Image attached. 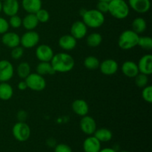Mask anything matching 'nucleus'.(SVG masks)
Returning a JSON list of instances; mask_svg holds the SVG:
<instances>
[{
    "label": "nucleus",
    "instance_id": "obj_1",
    "mask_svg": "<svg viewBox=\"0 0 152 152\" xmlns=\"http://www.w3.org/2000/svg\"><path fill=\"white\" fill-rule=\"evenodd\" d=\"M50 62L56 73H68L75 66V60L73 56L64 52L53 55Z\"/></svg>",
    "mask_w": 152,
    "mask_h": 152
},
{
    "label": "nucleus",
    "instance_id": "obj_2",
    "mask_svg": "<svg viewBox=\"0 0 152 152\" xmlns=\"http://www.w3.org/2000/svg\"><path fill=\"white\" fill-rule=\"evenodd\" d=\"M83 22L86 24L88 28H99L105 22V16L103 13L99 12L96 9L91 10H82L80 11Z\"/></svg>",
    "mask_w": 152,
    "mask_h": 152
},
{
    "label": "nucleus",
    "instance_id": "obj_3",
    "mask_svg": "<svg viewBox=\"0 0 152 152\" xmlns=\"http://www.w3.org/2000/svg\"><path fill=\"white\" fill-rule=\"evenodd\" d=\"M108 13L117 19H125L129 16L130 7L125 0H111L108 2Z\"/></svg>",
    "mask_w": 152,
    "mask_h": 152
},
{
    "label": "nucleus",
    "instance_id": "obj_4",
    "mask_svg": "<svg viewBox=\"0 0 152 152\" xmlns=\"http://www.w3.org/2000/svg\"><path fill=\"white\" fill-rule=\"evenodd\" d=\"M139 37V34L135 33L133 30H126L120 34L117 44L123 50H131L137 46Z\"/></svg>",
    "mask_w": 152,
    "mask_h": 152
},
{
    "label": "nucleus",
    "instance_id": "obj_5",
    "mask_svg": "<svg viewBox=\"0 0 152 152\" xmlns=\"http://www.w3.org/2000/svg\"><path fill=\"white\" fill-rule=\"evenodd\" d=\"M31 128L25 122L15 123L12 128V134L19 142H26L31 137Z\"/></svg>",
    "mask_w": 152,
    "mask_h": 152
},
{
    "label": "nucleus",
    "instance_id": "obj_6",
    "mask_svg": "<svg viewBox=\"0 0 152 152\" xmlns=\"http://www.w3.org/2000/svg\"><path fill=\"white\" fill-rule=\"evenodd\" d=\"M27 86L34 91H42L46 88V80L43 76L36 73H31L25 79Z\"/></svg>",
    "mask_w": 152,
    "mask_h": 152
},
{
    "label": "nucleus",
    "instance_id": "obj_7",
    "mask_svg": "<svg viewBox=\"0 0 152 152\" xmlns=\"http://www.w3.org/2000/svg\"><path fill=\"white\" fill-rule=\"evenodd\" d=\"M39 34L34 31H27L20 37V45L24 48L31 49L38 45L39 42Z\"/></svg>",
    "mask_w": 152,
    "mask_h": 152
},
{
    "label": "nucleus",
    "instance_id": "obj_8",
    "mask_svg": "<svg viewBox=\"0 0 152 152\" xmlns=\"http://www.w3.org/2000/svg\"><path fill=\"white\" fill-rule=\"evenodd\" d=\"M14 74V68L10 61L7 59L0 60V83L8 82Z\"/></svg>",
    "mask_w": 152,
    "mask_h": 152
},
{
    "label": "nucleus",
    "instance_id": "obj_9",
    "mask_svg": "<svg viewBox=\"0 0 152 152\" xmlns=\"http://www.w3.org/2000/svg\"><path fill=\"white\" fill-rule=\"evenodd\" d=\"M80 127L85 134L91 136L93 135L96 130V123L93 117L87 114L82 117L80 122Z\"/></svg>",
    "mask_w": 152,
    "mask_h": 152
},
{
    "label": "nucleus",
    "instance_id": "obj_10",
    "mask_svg": "<svg viewBox=\"0 0 152 152\" xmlns=\"http://www.w3.org/2000/svg\"><path fill=\"white\" fill-rule=\"evenodd\" d=\"M35 53L37 59L40 62H50L54 55L51 47L45 44L37 45Z\"/></svg>",
    "mask_w": 152,
    "mask_h": 152
},
{
    "label": "nucleus",
    "instance_id": "obj_11",
    "mask_svg": "<svg viewBox=\"0 0 152 152\" xmlns=\"http://www.w3.org/2000/svg\"><path fill=\"white\" fill-rule=\"evenodd\" d=\"M101 73L105 76H111L117 72L119 65L116 60L113 59H106L100 62L99 66Z\"/></svg>",
    "mask_w": 152,
    "mask_h": 152
},
{
    "label": "nucleus",
    "instance_id": "obj_12",
    "mask_svg": "<svg viewBox=\"0 0 152 152\" xmlns=\"http://www.w3.org/2000/svg\"><path fill=\"white\" fill-rule=\"evenodd\" d=\"M71 35L76 39H81L86 36L88 32V27L83 21H76L71 27Z\"/></svg>",
    "mask_w": 152,
    "mask_h": 152
},
{
    "label": "nucleus",
    "instance_id": "obj_13",
    "mask_svg": "<svg viewBox=\"0 0 152 152\" xmlns=\"http://www.w3.org/2000/svg\"><path fill=\"white\" fill-rule=\"evenodd\" d=\"M139 72L147 76L152 74V55L150 53L145 54L140 59L137 63Z\"/></svg>",
    "mask_w": 152,
    "mask_h": 152
},
{
    "label": "nucleus",
    "instance_id": "obj_14",
    "mask_svg": "<svg viewBox=\"0 0 152 152\" xmlns=\"http://www.w3.org/2000/svg\"><path fill=\"white\" fill-rule=\"evenodd\" d=\"M1 42L9 48H13L20 45V37L15 32H6L2 34Z\"/></svg>",
    "mask_w": 152,
    "mask_h": 152
},
{
    "label": "nucleus",
    "instance_id": "obj_15",
    "mask_svg": "<svg viewBox=\"0 0 152 152\" xmlns=\"http://www.w3.org/2000/svg\"><path fill=\"white\" fill-rule=\"evenodd\" d=\"M129 7L138 13H145L151 8L150 0H129Z\"/></svg>",
    "mask_w": 152,
    "mask_h": 152
},
{
    "label": "nucleus",
    "instance_id": "obj_16",
    "mask_svg": "<svg viewBox=\"0 0 152 152\" xmlns=\"http://www.w3.org/2000/svg\"><path fill=\"white\" fill-rule=\"evenodd\" d=\"M19 10V3L18 0H4L2 1L1 11L7 16L16 15Z\"/></svg>",
    "mask_w": 152,
    "mask_h": 152
},
{
    "label": "nucleus",
    "instance_id": "obj_17",
    "mask_svg": "<svg viewBox=\"0 0 152 152\" xmlns=\"http://www.w3.org/2000/svg\"><path fill=\"white\" fill-rule=\"evenodd\" d=\"M84 152H99L101 149V142L94 135L86 138L83 144Z\"/></svg>",
    "mask_w": 152,
    "mask_h": 152
},
{
    "label": "nucleus",
    "instance_id": "obj_18",
    "mask_svg": "<svg viewBox=\"0 0 152 152\" xmlns=\"http://www.w3.org/2000/svg\"><path fill=\"white\" fill-rule=\"evenodd\" d=\"M121 71L123 74L129 78H134L139 74L137 63L132 60H127L122 65Z\"/></svg>",
    "mask_w": 152,
    "mask_h": 152
},
{
    "label": "nucleus",
    "instance_id": "obj_19",
    "mask_svg": "<svg viewBox=\"0 0 152 152\" xmlns=\"http://www.w3.org/2000/svg\"><path fill=\"white\" fill-rule=\"evenodd\" d=\"M72 111L77 115L83 117L88 114L89 105L85 99H77L73 102L71 105Z\"/></svg>",
    "mask_w": 152,
    "mask_h": 152
},
{
    "label": "nucleus",
    "instance_id": "obj_20",
    "mask_svg": "<svg viewBox=\"0 0 152 152\" xmlns=\"http://www.w3.org/2000/svg\"><path fill=\"white\" fill-rule=\"evenodd\" d=\"M58 44L62 50H72L77 46V39H76L71 34H65L59 39Z\"/></svg>",
    "mask_w": 152,
    "mask_h": 152
},
{
    "label": "nucleus",
    "instance_id": "obj_21",
    "mask_svg": "<svg viewBox=\"0 0 152 152\" xmlns=\"http://www.w3.org/2000/svg\"><path fill=\"white\" fill-rule=\"evenodd\" d=\"M42 0H22V6L28 13H36L42 8Z\"/></svg>",
    "mask_w": 152,
    "mask_h": 152
},
{
    "label": "nucleus",
    "instance_id": "obj_22",
    "mask_svg": "<svg viewBox=\"0 0 152 152\" xmlns=\"http://www.w3.org/2000/svg\"><path fill=\"white\" fill-rule=\"evenodd\" d=\"M39 21L35 13H28L22 19V25L27 31H34L39 25Z\"/></svg>",
    "mask_w": 152,
    "mask_h": 152
},
{
    "label": "nucleus",
    "instance_id": "obj_23",
    "mask_svg": "<svg viewBox=\"0 0 152 152\" xmlns=\"http://www.w3.org/2000/svg\"><path fill=\"white\" fill-rule=\"evenodd\" d=\"M94 136L100 142H107L111 140L113 137V134L108 129L106 128H100L96 129L95 131Z\"/></svg>",
    "mask_w": 152,
    "mask_h": 152
},
{
    "label": "nucleus",
    "instance_id": "obj_24",
    "mask_svg": "<svg viewBox=\"0 0 152 152\" xmlns=\"http://www.w3.org/2000/svg\"><path fill=\"white\" fill-rule=\"evenodd\" d=\"M13 95V89L11 85L7 82L0 83V99L7 101L12 98Z\"/></svg>",
    "mask_w": 152,
    "mask_h": 152
},
{
    "label": "nucleus",
    "instance_id": "obj_25",
    "mask_svg": "<svg viewBox=\"0 0 152 152\" xmlns=\"http://www.w3.org/2000/svg\"><path fill=\"white\" fill-rule=\"evenodd\" d=\"M36 71L37 74L43 77L45 75H53L56 73L50 62H40L37 65Z\"/></svg>",
    "mask_w": 152,
    "mask_h": 152
},
{
    "label": "nucleus",
    "instance_id": "obj_26",
    "mask_svg": "<svg viewBox=\"0 0 152 152\" xmlns=\"http://www.w3.org/2000/svg\"><path fill=\"white\" fill-rule=\"evenodd\" d=\"M132 28L135 33L137 34H142L145 31L147 28V23L145 19L142 17H137L132 23Z\"/></svg>",
    "mask_w": 152,
    "mask_h": 152
},
{
    "label": "nucleus",
    "instance_id": "obj_27",
    "mask_svg": "<svg viewBox=\"0 0 152 152\" xmlns=\"http://www.w3.org/2000/svg\"><path fill=\"white\" fill-rule=\"evenodd\" d=\"M102 42V37L100 34L96 32L89 34L86 39L87 45L91 48H96L100 45Z\"/></svg>",
    "mask_w": 152,
    "mask_h": 152
},
{
    "label": "nucleus",
    "instance_id": "obj_28",
    "mask_svg": "<svg viewBox=\"0 0 152 152\" xmlns=\"http://www.w3.org/2000/svg\"><path fill=\"white\" fill-rule=\"evenodd\" d=\"M31 66L30 64L27 62H22L19 64L16 68V73L19 78L25 80L30 74H31Z\"/></svg>",
    "mask_w": 152,
    "mask_h": 152
},
{
    "label": "nucleus",
    "instance_id": "obj_29",
    "mask_svg": "<svg viewBox=\"0 0 152 152\" xmlns=\"http://www.w3.org/2000/svg\"><path fill=\"white\" fill-rule=\"evenodd\" d=\"M99 64H100V62L98 58L94 56H87L83 62V65L86 67V68L91 70V71H94V70H96L97 68H99Z\"/></svg>",
    "mask_w": 152,
    "mask_h": 152
},
{
    "label": "nucleus",
    "instance_id": "obj_30",
    "mask_svg": "<svg viewBox=\"0 0 152 152\" xmlns=\"http://www.w3.org/2000/svg\"><path fill=\"white\" fill-rule=\"evenodd\" d=\"M137 46H140L141 48L145 50H151L152 49V39L148 36L139 37Z\"/></svg>",
    "mask_w": 152,
    "mask_h": 152
},
{
    "label": "nucleus",
    "instance_id": "obj_31",
    "mask_svg": "<svg viewBox=\"0 0 152 152\" xmlns=\"http://www.w3.org/2000/svg\"><path fill=\"white\" fill-rule=\"evenodd\" d=\"M135 85L140 88H143L146 86H148V76L144 74L139 73L136 77H134Z\"/></svg>",
    "mask_w": 152,
    "mask_h": 152
},
{
    "label": "nucleus",
    "instance_id": "obj_32",
    "mask_svg": "<svg viewBox=\"0 0 152 152\" xmlns=\"http://www.w3.org/2000/svg\"><path fill=\"white\" fill-rule=\"evenodd\" d=\"M35 15L38 19L39 22H41V23H45V22H48V20L50 19V14H49L48 11L45 9H39L35 13Z\"/></svg>",
    "mask_w": 152,
    "mask_h": 152
},
{
    "label": "nucleus",
    "instance_id": "obj_33",
    "mask_svg": "<svg viewBox=\"0 0 152 152\" xmlns=\"http://www.w3.org/2000/svg\"><path fill=\"white\" fill-rule=\"evenodd\" d=\"M142 97L148 103L152 102V86H146L142 88Z\"/></svg>",
    "mask_w": 152,
    "mask_h": 152
},
{
    "label": "nucleus",
    "instance_id": "obj_34",
    "mask_svg": "<svg viewBox=\"0 0 152 152\" xmlns=\"http://www.w3.org/2000/svg\"><path fill=\"white\" fill-rule=\"evenodd\" d=\"M8 23L9 25H10L11 28L17 29V28H19L22 26V19L20 16H18V15L16 14L14 15V16H10V19H9L8 21Z\"/></svg>",
    "mask_w": 152,
    "mask_h": 152
},
{
    "label": "nucleus",
    "instance_id": "obj_35",
    "mask_svg": "<svg viewBox=\"0 0 152 152\" xmlns=\"http://www.w3.org/2000/svg\"><path fill=\"white\" fill-rule=\"evenodd\" d=\"M24 54V48H22V46L19 45L17 47H15L13 48H12L11 52H10V56H11L12 59H20Z\"/></svg>",
    "mask_w": 152,
    "mask_h": 152
},
{
    "label": "nucleus",
    "instance_id": "obj_36",
    "mask_svg": "<svg viewBox=\"0 0 152 152\" xmlns=\"http://www.w3.org/2000/svg\"><path fill=\"white\" fill-rule=\"evenodd\" d=\"M10 28L8 21L4 17L0 16V34H4V33L7 32Z\"/></svg>",
    "mask_w": 152,
    "mask_h": 152
},
{
    "label": "nucleus",
    "instance_id": "obj_37",
    "mask_svg": "<svg viewBox=\"0 0 152 152\" xmlns=\"http://www.w3.org/2000/svg\"><path fill=\"white\" fill-rule=\"evenodd\" d=\"M54 152H73L71 147L65 143L56 144L54 147Z\"/></svg>",
    "mask_w": 152,
    "mask_h": 152
},
{
    "label": "nucleus",
    "instance_id": "obj_38",
    "mask_svg": "<svg viewBox=\"0 0 152 152\" xmlns=\"http://www.w3.org/2000/svg\"><path fill=\"white\" fill-rule=\"evenodd\" d=\"M96 10H99L102 13H108V2L106 1H99L96 4Z\"/></svg>",
    "mask_w": 152,
    "mask_h": 152
},
{
    "label": "nucleus",
    "instance_id": "obj_39",
    "mask_svg": "<svg viewBox=\"0 0 152 152\" xmlns=\"http://www.w3.org/2000/svg\"><path fill=\"white\" fill-rule=\"evenodd\" d=\"M27 117V113L25 111H19L17 114V118L19 121L25 122Z\"/></svg>",
    "mask_w": 152,
    "mask_h": 152
},
{
    "label": "nucleus",
    "instance_id": "obj_40",
    "mask_svg": "<svg viewBox=\"0 0 152 152\" xmlns=\"http://www.w3.org/2000/svg\"><path fill=\"white\" fill-rule=\"evenodd\" d=\"M17 88L19 90L25 91L28 88V86H27V84L26 83H25V81L24 80V81H20L19 83H18Z\"/></svg>",
    "mask_w": 152,
    "mask_h": 152
},
{
    "label": "nucleus",
    "instance_id": "obj_41",
    "mask_svg": "<svg viewBox=\"0 0 152 152\" xmlns=\"http://www.w3.org/2000/svg\"><path fill=\"white\" fill-rule=\"evenodd\" d=\"M46 142H47L48 146L50 147V148H54L56 145V140H54L53 138H49Z\"/></svg>",
    "mask_w": 152,
    "mask_h": 152
},
{
    "label": "nucleus",
    "instance_id": "obj_42",
    "mask_svg": "<svg viewBox=\"0 0 152 152\" xmlns=\"http://www.w3.org/2000/svg\"><path fill=\"white\" fill-rule=\"evenodd\" d=\"M99 152H117V151L114 148H101Z\"/></svg>",
    "mask_w": 152,
    "mask_h": 152
},
{
    "label": "nucleus",
    "instance_id": "obj_43",
    "mask_svg": "<svg viewBox=\"0 0 152 152\" xmlns=\"http://www.w3.org/2000/svg\"><path fill=\"white\" fill-rule=\"evenodd\" d=\"M1 5H2V1H0V13L1 12Z\"/></svg>",
    "mask_w": 152,
    "mask_h": 152
},
{
    "label": "nucleus",
    "instance_id": "obj_44",
    "mask_svg": "<svg viewBox=\"0 0 152 152\" xmlns=\"http://www.w3.org/2000/svg\"><path fill=\"white\" fill-rule=\"evenodd\" d=\"M98 1H106V2H109L111 0H98Z\"/></svg>",
    "mask_w": 152,
    "mask_h": 152
},
{
    "label": "nucleus",
    "instance_id": "obj_45",
    "mask_svg": "<svg viewBox=\"0 0 152 152\" xmlns=\"http://www.w3.org/2000/svg\"><path fill=\"white\" fill-rule=\"evenodd\" d=\"M120 152H129V151H126V150H123V151H120Z\"/></svg>",
    "mask_w": 152,
    "mask_h": 152
},
{
    "label": "nucleus",
    "instance_id": "obj_46",
    "mask_svg": "<svg viewBox=\"0 0 152 152\" xmlns=\"http://www.w3.org/2000/svg\"><path fill=\"white\" fill-rule=\"evenodd\" d=\"M0 1H4V0H0Z\"/></svg>",
    "mask_w": 152,
    "mask_h": 152
}]
</instances>
